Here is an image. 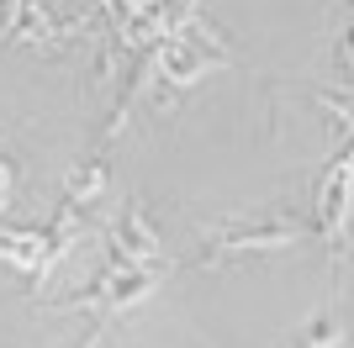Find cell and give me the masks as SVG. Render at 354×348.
<instances>
[{
	"mask_svg": "<svg viewBox=\"0 0 354 348\" xmlns=\"http://www.w3.org/2000/svg\"><path fill=\"white\" fill-rule=\"evenodd\" d=\"M301 243V227L296 222H259V227H222L207 248H201V259H227V253H249V248H291Z\"/></svg>",
	"mask_w": 354,
	"mask_h": 348,
	"instance_id": "1",
	"label": "cell"
},
{
	"mask_svg": "<svg viewBox=\"0 0 354 348\" xmlns=\"http://www.w3.org/2000/svg\"><path fill=\"white\" fill-rule=\"evenodd\" d=\"M117 248H122V259L138 264V269H148V264L159 259V238H153V227L143 222V211H138V206L117 222Z\"/></svg>",
	"mask_w": 354,
	"mask_h": 348,
	"instance_id": "2",
	"label": "cell"
},
{
	"mask_svg": "<svg viewBox=\"0 0 354 348\" xmlns=\"http://www.w3.org/2000/svg\"><path fill=\"white\" fill-rule=\"evenodd\" d=\"M201 69H207V64H201L196 48H185V43H169V48H164V79H169V85H191Z\"/></svg>",
	"mask_w": 354,
	"mask_h": 348,
	"instance_id": "3",
	"label": "cell"
},
{
	"mask_svg": "<svg viewBox=\"0 0 354 348\" xmlns=\"http://www.w3.org/2000/svg\"><path fill=\"white\" fill-rule=\"evenodd\" d=\"M106 185V164L95 159V164H85V169H74V180H69V201L64 206H74V201H90L95 190Z\"/></svg>",
	"mask_w": 354,
	"mask_h": 348,
	"instance_id": "4",
	"label": "cell"
},
{
	"mask_svg": "<svg viewBox=\"0 0 354 348\" xmlns=\"http://www.w3.org/2000/svg\"><path fill=\"white\" fill-rule=\"evenodd\" d=\"M301 348H339V327H333V322H317V327H312L307 338H301Z\"/></svg>",
	"mask_w": 354,
	"mask_h": 348,
	"instance_id": "5",
	"label": "cell"
}]
</instances>
